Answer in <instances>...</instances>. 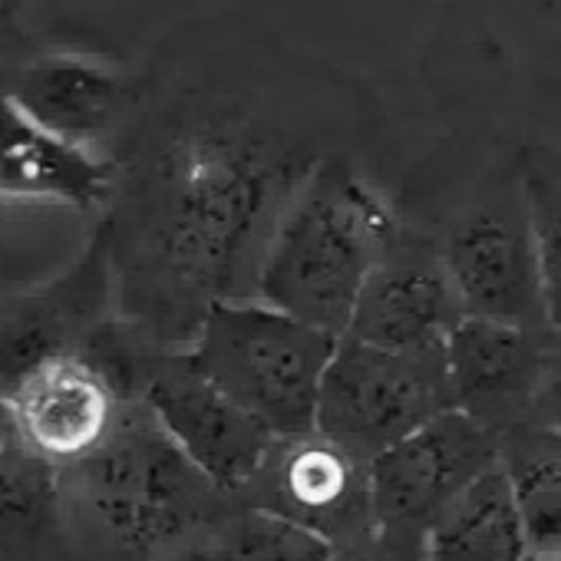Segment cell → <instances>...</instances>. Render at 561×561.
I'll use <instances>...</instances> for the list:
<instances>
[{
	"label": "cell",
	"instance_id": "obj_10",
	"mask_svg": "<svg viewBox=\"0 0 561 561\" xmlns=\"http://www.w3.org/2000/svg\"><path fill=\"white\" fill-rule=\"evenodd\" d=\"M110 238H96L47 288L0 301V400L37 367L90 347V331L110 308Z\"/></svg>",
	"mask_w": 561,
	"mask_h": 561
},
{
	"label": "cell",
	"instance_id": "obj_16",
	"mask_svg": "<svg viewBox=\"0 0 561 561\" xmlns=\"http://www.w3.org/2000/svg\"><path fill=\"white\" fill-rule=\"evenodd\" d=\"M525 531L508 476L495 462L430 528L426 561H525Z\"/></svg>",
	"mask_w": 561,
	"mask_h": 561
},
{
	"label": "cell",
	"instance_id": "obj_9",
	"mask_svg": "<svg viewBox=\"0 0 561 561\" xmlns=\"http://www.w3.org/2000/svg\"><path fill=\"white\" fill-rule=\"evenodd\" d=\"M14 436L57 469L90 459L119 426V387L93 354H64L4 397Z\"/></svg>",
	"mask_w": 561,
	"mask_h": 561
},
{
	"label": "cell",
	"instance_id": "obj_12",
	"mask_svg": "<svg viewBox=\"0 0 561 561\" xmlns=\"http://www.w3.org/2000/svg\"><path fill=\"white\" fill-rule=\"evenodd\" d=\"M545 351L535 334L512 324L462 318L443 344L453 410L499 433L535 407Z\"/></svg>",
	"mask_w": 561,
	"mask_h": 561
},
{
	"label": "cell",
	"instance_id": "obj_22",
	"mask_svg": "<svg viewBox=\"0 0 561 561\" xmlns=\"http://www.w3.org/2000/svg\"><path fill=\"white\" fill-rule=\"evenodd\" d=\"M331 561H387L380 551H374L370 545L364 541H354V545H344V548H334V558Z\"/></svg>",
	"mask_w": 561,
	"mask_h": 561
},
{
	"label": "cell",
	"instance_id": "obj_21",
	"mask_svg": "<svg viewBox=\"0 0 561 561\" xmlns=\"http://www.w3.org/2000/svg\"><path fill=\"white\" fill-rule=\"evenodd\" d=\"M535 407L548 416V430H561V354L545 357Z\"/></svg>",
	"mask_w": 561,
	"mask_h": 561
},
{
	"label": "cell",
	"instance_id": "obj_24",
	"mask_svg": "<svg viewBox=\"0 0 561 561\" xmlns=\"http://www.w3.org/2000/svg\"><path fill=\"white\" fill-rule=\"evenodd\" d=\"M525 561H561V554H528Z\"/></svg>",
	"mask_w": 561,
	"mask_h": 561
},
{
	"label": "cell",
	"instance_id": "obj_3",
	"mask_svg": "<svg viewBox=\"0 0 561 561\" xmlns=\"http://www.w3.org/2000/svg\"><path fill=\"white\" fill-rule=\"evenodd\" d=\"M334 334L280 314L254 298L211 305L185 351L192 364L271 436L314 433Z\"/></svg>",
	"mask_w": 561,
	"mask_h": 561
},
{
	"label": "cell",
	"instance_id": "obj_7",
	"mask_svg": "<svg viewBox=\"0 0 561 561\" xmlns=\"http://www.w3.org/2000/svg\"><path fill=\"white\" fill-rule=\"evenodd\" d=\"M499 462V436L459 410H443L367 462L374 531L433 525Z\"/></svg>",
	"mask_w": 561,
	"mask_h": 561
},
{
	"label": "cell",
	"instance_id": "obj_13",
	"mask_svg": "<svg viewBox=\"0 0 561 561\" xmlns=\"http://www.w3.org/2000/svg\"><path fill=\"white\" fill-rule=\"evenodd\" d=\"M113 192V169L90 149L41 129L0 87V202H57L100 208Z\"/></svg>",
	"mask_w": 561,
	"mask_h": 561
},
{
	"label": "cell",
	"instance_id": "obj_4",
	"mask_svg": "<svg viewBox=\"0 0 561 561\" xmlns=\"http://www.w3.org/2000/svg\"><path fill=\"white\" fill-rule=\"evenodd\" d=\"M70 469L90 518L133 558H162L215 525L221 489L172 446L146 407L123 413L113 436Z\"/></svg>",
	"mask_w": 561,
	"mask_h": 561
},
{
	"label": "cell",
	"instance_id": "obj_19",
	"mask_svg": "<svg viewBox=\"0 0 561 561\" xmlns=\"http://www.w3.org/2000/svg\"><path fill=\"white\" fill-rule=\"evenodd\" d=\"M60 476L54 462L31 453L14 433L0 449V554L27 551L57 515Z\"/></svg>",
	"mask_w": 561,
	"mask_h": 561
},
{
	"label": "cell",
	"instance_id": "obj_1",
	"mask_svg": "<svg viewBox=\"0 0 561 561\" xmlns=\"http://www.w3.org/2000/svg\"><path fill=\"white\" fill-rule=\"evenodd\" d=\"M308 172L264 139L195 126L159 156L142 215V280L162 311L192 321L254 298L267 241Z\"/></svg>",
	"mask_w": 561,
	"mask_h": 561
},
{
	"label": "cell",
	"instance_id": "obj_8",
	"mask_svg": "<svg viewBox=\"0 0 561 561\" xmlns=\"http://www.w3.org/2000/svg\"><path fill=\"white\" fill-rule=\"evenodd\" d=\"M248 489L257 495L251 508L295 522L334 548L374 531L367 462L321 433L277 439Z\"/></svg>",
	"mask_w": 561,
	"mask_h": 561
},
{
	"label": "cell",
	"instance_id": "obj_17",
	"mask_svg": "<svg viewBox=\"0 0 561 561\" xmlns=\"http://www.w3.org/2000/svg\"><path fill=\"white\" fill-rule=\"evenodd\" d=\"M528 554H561V430L518 436L499 446Z\"/></svg>",
	"mask_w": 561,
	"mask_h": 561
},
{
	"label": "cell",
	"instance_id": "obj_23",
	"mask_svg": "<svg viewBox=\"0 0 561 561\" xmlns=\"http://www.w3.org/2000/svg\"><path fill=\"white\" fill-rule=\"evenodd\" d=\"M11 416H8V407H4V400H0V449L8 446V439H11Z\"/></svg>",
	"mask_w": 561,
	"mask_h": 561
},
{
	"label": "cell",
	"instance_id": "obj_5",
	"mask_svg": "<svg viewBox=\"0 0 561 561\" xmlns=\"http://www.w3.org/2000/svg\"><path fill=\"white\" fill-rule=\"evenodd\" d=\"M449 407L443 351L393 354L341 337L324 370L314 433L370 462Z\"/></svg>",
	"mask_w": 561,
	"mask_h": 561
},
{
	"label": "cell",
	"instance_id": "obj_20",
	"mask_svg": "<svg viewBox=\"0 0 561 561\" xmlns=\"http://www.w3.org/2000/svg\"><path fill=\"white\" fill-rule=\"evenodd\" d=\"M535 228L538 280H541V314L551 331H561V211L548 215Z\"/></svg>",
	"mask_w": 561,
	"mask_h": 561
},
{
	"label": "cell",
	"instance_id": "obj_2",
	"mask_svg": "<svg viewBox=\"0 0 561 561\" xmlns=\"http://www.w3.org/2000/svg\"><path fill=\"white\" fill-rule=\"evenodd\" d=\"M393 218L344 162L308 169L254 277V301L344 337L370 274L387 261Z\"/></svg>",
	"mask_w": 561,
	"mask_h": 561
},
{
	"label": "cell",
	"instance_id": "obj_11",
	"mask_svg": "<svg viewBox=\"0 0 561 561\" xmlns=\"http://www.w3.org/2000/svg\"><path fill=\"white\" fill-rule=\"evenodd\" d=\"M443 274L462 318L535 331L545 324L535 228L499 211L459 221L443 248Z\"/></svg>",
	"mask_w": 561,
	"mask_h": 561
},
{
	"label": "cell",
	"instance_id": "obj_18",
	"mask_svg": "<svg viewBox=\"0 0 561 561\" xmlns=\"http://www.w3.org/2000/svg\"><path fill=\"white\" fill-rule=\"evenodd\" d=\"M334 545L314 531L261 508H244L215 522L202 538L169 561H331Z\"/></svg>",
	"mask_w": 561,
	"mask_h": 561
},
{
	"label": "cell",
	"instance_id": "obj_14",
	"mask_svg": "<svg viewBox=\"0 0 561 561\" xmlns=\"http://www.w3.org/2000/svg\"><path fill=\"white\" fill-rule=\"evenodd\" d=\"M459 321L462 308L443 267L383 261L370 274L344 337L393 354H436Z\"/></svg>",
	"mask_w": 561,
	"mask_h": 561
},
{
	"label": "cell",
	"instance_id": "obj_6",
	"mask_svg": "<svg viewBox=\"0 0 561 561\" xmlns=\"http://www.w3.org/2000/svg\"><path fill=\"white\" fill-rule=\"evenodd\" d=\"M142 407L172 446L221 492L248 489L277 443L188 354H162L142 367Z\"/></svg>",
	"mask_w": 561,
	"mask_h": 561
},
{
	"label": "cell",
	"instance_id": "obj_15",
	"mask_svg": "<svg viewBox=\"0 0 561 561\" xmlns=\"http://www.w3.org/2000/svg\"><path fill=\"white\" fill-rule=\"evenodd\" d=\"M4 90L41 129L83 149L103 136L133 100V87L119 70L80 54H44Z\"/></svg>",
	"mask_w": 561,
	"mask_h": 561
}]
</instances>
